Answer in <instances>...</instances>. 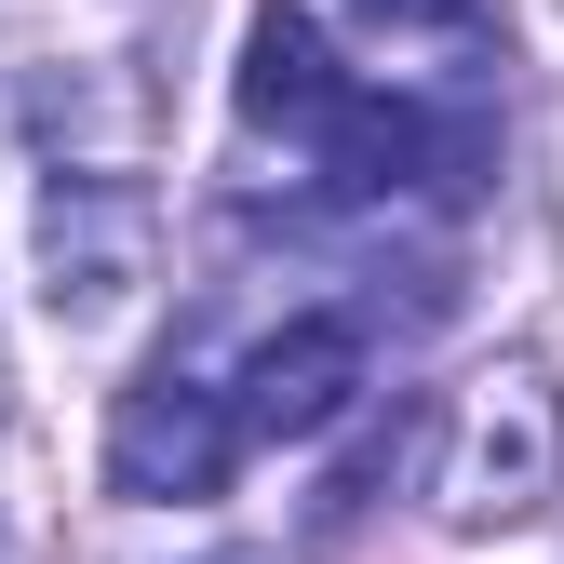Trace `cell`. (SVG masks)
I'll return each mask as SVG.
<instances>
[{
    "mask_svg": "<svg viewBox=\"0 0 564 564\" xmlns=\"http://www.w3.org/2000/svg\"><path fill=\"white\" fill-rule=\"evenodd\" d=\"M564 484V390L551 364H484L444 416V524H524Z\"/></svg>",
    "mask_w": 564,
    "mask_h": 564,
    "instance_id": "6da1fadb",
    "label": "cell"
},
{
    "mask_svg": "<svg viewBox=\"0 0 564 564\" xmlns=\"http://www.w3.org/2000/svg\"><path fill=\"white\" fill-rule=\"evenodd\" d=\"M162 269V202L121 162H54L41 175V296L54 323H121Z\"/></svg>",
    "mask_w": 564,
    "mask_h": 564,
    "instance_id": "7a4b0ae2",
    "label": "cell"
},
{
    "mask_svg": "<svg viewBox=\"0 0 564 564\" xmlns=\"http://www.w3.org/2000/svg\"><path fill=\"white\" fill-rule=\"evenodd\" d=\"M242 457V416L216 377H188V364H149L121 403H108V498L134 511H175V498H216Z\"/></svg>",
    "mask_w": 564,
    "mask_h": 564,
    "instance_id": "3957f363",
    "label": "cell"
},
{
    "mask_svg": "<svg viewBox=\"0 0 564 564\" xmlns=\"http://www.w3.org/2000/svg\"><path fill=\"white\" fill-rule=\"evenodd\" d=\"M349 403H364V323H349V310H296V323H269V336L242 349V377H229L242 444H323Z\"/></svg>",
    "mask_w": 564,
    "mask_h": 564,
    "instance_id": "277c9868",
    "label": "cell"
},
{
    "mask_svg": "<svg viewBox=\"0 0 564 564\" xmlns=\"http://www.w3.org/2000/svg\"><path fill=\"white\" fill-rule=\"evenodd\" d=\"M229 95H242V121H256V134H310V121H323V108L349 95V67H336L323 14L269 0V14L242 28V67H229Z\"/></svg>",
    "mask_w": 564,
    "mask_h": 564,
    "instance_id": "5b68a950",
    "label": "cell"
},
{
    "mask_svg": "<svg viewBox=\"0 0 564 564\" xmlns=\"http://www.w3.org/2000/svg\"><path fill=\"white\" fill-rule=\"evenodd\" d=\"M364 14H377V28H470L484 0H364Z\"/></svg>",
    "mask_w": 564,
    "mask_h": 564,
    "instance_id": "8992f818",
    "label": "cell"
},
{
    "mask_svg": "<svg viewBox=\"0 0 564 564\" xmlns=\"http://www.w3.org/2000/svg\"><path fill=\"white\" fill-rule=\"evenodd\" d=\"M202 564H269V551H202Z\"/></svg>",
    "mask_w": 564,
    "mask_h": 564,
    "instance_id": "52a82bcc",
    "label": "cell"
},
{
    "mask_svg": "<svg viewBox=\"0 0 564 564\" xmlns=\"http://www.w3.org/2000/svg\"><path fill=\"white\" fill-rule=\"evenodd\" d=\"M0 390H14V377H0Z\"/></svg>",
    "mask_w": 564,
    "mask_h": 564,
    "instance_id": "ba28073f",
    "label": "cell"
}]
</instances>
